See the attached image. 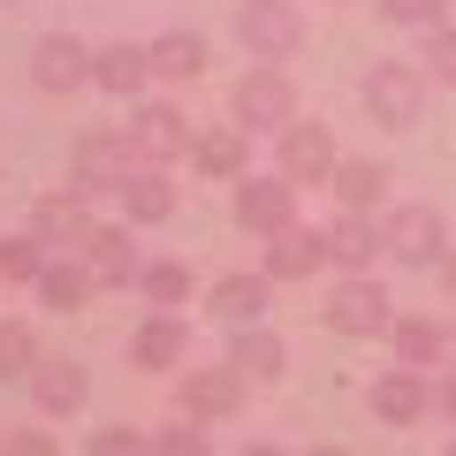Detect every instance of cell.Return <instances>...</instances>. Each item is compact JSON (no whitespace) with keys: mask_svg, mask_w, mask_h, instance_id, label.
I'll return each mask as SVG.
<instances>
[{"mask_svg":"<svg viewBox=\"0 0 456 456\" xmlns=\"http://www.w3.org/2000/svg\"><path fill=\"white\" fill-rule=\"evenodd\" d=\"M122 137H130V152H137L145 167H175V160H191V145H198L191 114L167 107V99H145V107H130Z\"/></svg>","mask_w":456,"mask_h":456,"instance_id":"obj_1","label":"cell"},{"mask_svg":"<svg viewBox=\"0 0 456 456\" xmlns=\"http://www.w3.org/2000/svg\"><path fill=\"white\" fill-rule=\"evenodd\" d=\"M236 38H244L251 61H289L305 46V16H297V0H244L236 8Z\"/></svg>","mask_w":456,"mask_h":456,"instance_id":"obj_2","label":"cell"},{"mask_svg":"<svg viewBox=\"0 0 456 456\" xmlns=\"http://www.w3.org/2000/svg\"><path fill=\"white\" fill-rule=\"evenodd\" d=\"M380 236H388V259L395 266H441V259H449V221H441L434 206L380 213Z\"/></svg>","mask_w":456,"mask_h":456,"instance_id":"obj_3","label":"cell"},{"mask_svg":"<svg viewBox=\"0 0 456 456\" xmlns=\"http://www.w3.org/2000/svg\"><path fill=\"white\" fill-rule=\"evenodd\" d=\"M320 320L335 327V335H388V327H395V305H388V289H380L373 274H342L335 297L320 305Z\"/></svg>","mask_w":456,"mask_h":456,"instance_id":"obj_4","label":"cell"},{"mask_svg":"<svg viewBox=\"0 0 456 456\" xmlns=\"http://www.w3.org/2000/svg\"><path fill=\"white\" fill-rule=\"evenodd\" d=\"M419 107H426V69L419 61H373L365 69V114L373 122L403 130V122H419Z\"/></svg>","mask_w":456,"mask_h":456,"instance_id":"obj_5","label":"cell"},{"mask_svg":"<svg viewBox=\"0 0 456 456\" xmlns=\"http://www.w3.org/2000/svg\"><path fill=\"white\" fill-rule=\"evenodd\" d=\"M137 167L145 160L130 152L122 130H92V137H77V152H69V183H77V191H122Z\"/></svg>","mask_w":456,"mask_h":456,"instance_id":"obj_6","label":"cell"},{"mask_svg":"<svg viewBox=\"0 0 456 456\" xmlns=\"http://www.w3.org/2000/svg\"><path fill=\"white\" fill-rule=\"evenodd\" d=\"M92 69H99V53L84 46L77 31H46V38L31 46V84H38V92H53V99L84 92V84H92Z\"/></svg>","mask_w":456,"mask_h":456,"instance_id":"obj_7","label":"cell"},{"mask_svg":"<svg viewBox=\"0 0 456 456\" xmlns=\"http://www.w3.org/2000/svg\"><path fill=\"white\" fill-rule=\"evenodd\" d=\"M236 122H244L251 137H259V130H289V122H297V84L281 77L274 61H259L244 84H236Z\"/></svg>","mask_w":456,"mask_h":456,"instance_id":"obj_8","label":"cell"},{"mask_svg":"<svg viewBox=\"0 0 456 456\" xmlns=\"http://www.w3.org/2000/svg\"><path fill=\"white\" fill-rule=\"evenodd\" d=\"M244 388H251V380L221 358V365H206V373H183L175 403H183V419H191V426H221V419L244 411Z\"/></svg>","mask_w":456,"mask_h":456,"instance_id":"obj_9","label":"cell"},{"mask_svg":"<svg viewBox=\"0 0 456 456\" xmlns=\"http://www.w3.org/2000/svg\"><path fill=\"white\" fill-rule=\"evenodd\" d=\"M274 167L297 191H305V183H327L342 167L335 160V130H327V122H289V130H274Z\"/></svg>","mask_w":456,"mask_h":456,"instance_id":"obj_10","label":"cell"},{"mask_svg":"<svg viewBox=\"0 0 456 456\" xmlns=\"http://www.w3.org/2000/svg\"><path fill=\"white\" fill-rule=\"evenodd\" d=\"M77 259L99 274V289H137V274H145V259H137V228H130V221H99L92 236H84Z\"/></svg>","mask_w":456,"mask_h":456,"instance_id":"obj_11","label":"cell"},{"mask_svg":"<svg viewBox=\"0 0 456 456\" xmlns=\"http://www.w3.org/2000/svg\"><path fill=\"white\" fill-rule=\"evenodd\" d=\"M236 221H244L259 244L281 236V228L297 221V183L281 175V167H274V175H244V183H236Z\"/></svg>","mask_w":456,"mask_h":456,"instance_id":"obj_12","label":"cell"},{"mask_svg":"<svg viewBox=\"0 0 456 456\" xmlns=\"http://www.w3.org/2000/svg\"><path fill=\"white\" fill-rule=\"evenodd\" d=\"M92 191H77V183H61V191H46V198H38V206H31V236H38V244H69V251H84V236H92Z\"/></svg>","mask_w":456,"mask_h":456,"instance_id":"obj_13","label":"cell"},{"mask_svg":"<svg viewBox=\"0 0 456 456\" xmlns=\"http://www.w3.org/2000/svg\"><path fill=\"white\" fill-rule=\"evenodd\" d=\"M365 403H373L380 426H419L426 411H434V380H426L419 365H388V373L365 388Z\"/></svg>","mask_w":456,"mask_h":456,"instance_id":"obj_14","label":"cell"},{"mask_svg":"<svg viewBox=\"0 0 456 456\" xmlns=\"http://www.w3.org/2000/svg\"><path fill=\"white\" fill-rule=\"evenodd\" d=\"M327 259H335L342 274H373V259H388L380 213H335V221H327Z\"/></svg>","mask_w":456,"mask_h":456,"instance_id":"obj_15","label":"cell"},{"mask_svg":"<svg viewBox=\"0 0 456 456\" xmlns=\"http://www.w3.org/2000/svg\"><path fill=\"white\" fill-rule=\"evenodd\" d=\"M84 395H92V373H84L77 358H38L31 365V403L46 411V419H77Z\"/></svg>","mask_w":456,"mask_h":456,"instance_id":"obj_16","label":"cell"},{"mask_svg":"<svg viewBox=\"0 0 456 456\" xmlns=\"http://www.w3.org/2000/svg\"><path fill=\"white\" fill-rule=\"evenodd\" d=\"M320 266H327V228L289 221L281 236H266V266H259V274H274V281H305V274H320Z\"/></svg>","mask_w":456,"mask_h":456,"instance_id":"obj_17","label":"cell"},{"mask_svg":"<svg viewBox=\"0 0 456 456\" xmlns=\"http://www.w3.org/2000/svg\"><path fill=\"white\" fill-rule=\"evenodd\" d=\"M191 167H198V175H213V183H244V175H251V130H244V122L198 130V145H191Z\"/></svg>","mask_w":456,"mask_h":456,"instance_id":"obj_18","label":"cell"},{"mask_svg":"<svg viewBox=\"0 0 456 456\" xmlns=\"http://www.w3.org/2000/svg\"><path fill=\"white\" fill-rule=\"evenodd\" d=\"M130 358L145 365V373H167V365L191 358V327H183L175 312H145V320H137V335H130Z\"/></svg>","mask_w":456,"mask_h":456,"instance_id":"obj_19","label":"cell"},{"mask_svg":"<svg viewBox=\"0 0 456 456\" xmlns=\"http://www.w3.org/2000/svg\"><path fill=\"white\" fill-rule=\"evenodd\" d=\"M152 77H160V69H152V46H130V38L99 46V69H92V84H99V92H114V99H137Z\"/></svg>","mask_w":456,"mask_h":456,"instance_id":"obj_20","label":"cell"},{"mask_svg":"<svg viewBox=\"0 0 456 456\" xmlns=\"http://www.w3.org/2000/svg\"><path fill=\"white\" fill-rule=\"evenodd\" d=\"M266 305H274V274H221L213 281V320H228V327H259Z\"/></svg>","mask_w":456,"mask_h":456,"instance_id":"obj_21","label":"cell"},{"mask_svg":"<svg viewBox=\"0 0 456 456\" xmlns=\"http://www.w3.org/2000/svg\"><path fill=\"white\" fill-rule=\"evenodd\" d=\"M228 365H236L244 380H281V373H289V342H281L274 327H236Z\"/></svg>","mask_w":456,"mask_h":456,"instance_id":"obj_22","label":"cell"},{"mask_svg":"<svg viewBox=\"0 0 456 456\" xmlns=\"http://www.w3.org/2000/svg\"><path fill=\"white\" fill-rule=\"evenodd\" d=\"M114 198H122V221H130V228H152V221L175 213V183H167V167H137Z\"/></svg>","mask_w":456,"mask_h":456,"instance_id":"obj_23","label":"cell"},{"mask_svg":"<svg viewBox=\"0 0 456 456\" xmlns=\"http://www.w3.org/2000/svg\"><path fill=\"white\" fill-rule=\"evenodd\" d=\"M327 198H335V213H380V198H388V175H380L373 160H342L335 175H327Z\"/></svg>","mask_w":456,"mask_h":456,"instance_id":"obj_24","label":"cell"},{"mask_svg":"<svg viewBox=\"0 0 456 456\" xmlns=\"http://www.w3.org/2000/svg\"><path fill=\"white\" fill-rule=\"evenodd\" d=\"M388 342H395V365H419V373H426V365H441V358L456 350L441 320H395V327H388Z\"/></svg>","mask_w":456,"mask_h":456,"instance_id":"obj_25","label":"cell"},{"mask_svg":"<svg viewBox=\"0 0 456 456\" xmlns=\"http://www.w3.org/2000/svg\"><path fill=\"white\" fill-rule=\"evenodd\" d=\"M92 289H99V274L84 259H46V274H38V305H53V312H84Z\"/></svg>","mask_w":456,"mask_h":456,"instance_id":"obj_26","label":"cell"},{"mask_svg":"<svg viewBox=\"0 0 456 456\" xmlns=\"http://www.w3.org/2000/svg\"><path fill=\"white\" fill-rule=\"evenodd\" d=\"M206 61H213V46H206V31H160L152 38V69L160 77H206Z\"/></svg>","mask_w":456,"mask_h":456,"instance_id":"obj_27","label":"cell"},{"mask_svg":"<svg viewBox=\"0 0 456 456\" xmlns=\"http://www.w3.org/2000/svg\"><path fill=\"white\" fill-rule=\"evenodd\" d=\"M137 289H145L152 312H175V305H191V266H183V259H145Z\"/></svg>","mask_w":456,"mask_h":456,"instance_id":"obj_28","label":"cell"},{"mask_svg":"<svg viewBox=\"0 0 456 456\" xmlns=\"http://www.w3.org/2000/svg\"><path fill=\"white\" fill-rule=\"evenodd\" d=\"M46 259H53V251L38 244L31 228H23V236H0V281H16V289H23V281L46 274Z\"/></svg>","mask_w":456,"mask_h":456,"instance_id":"obj_29","label":"cell"},{"mask_svg":"<svg viewBox=\"0 0 456 456\" xmlns=\"http://www.w3.org/2000/svg\"><path fill=\"white\" fill-rule=\"evenodd\" d=\"M46 358V350H38V335L23 320H0V380H31V365Z\"/></svg>","mask_w":456,"mask_h":456,"instance_id":"obj_30","label":"cell"},{"mask_svg":"<svg viewBox=\"0 0 456 456\" xmlns=\"http://www.w3.org/2000/svg\"><path fill=\"white\" fill-rule=\"evenodd\" d=\"M419 69H426V84L456 92V23H434V31H426V46H419Z\"/></svg>","mask_w":456,"mask_h":456,"instance_id":"obj_31","label":"cell"},{"mask_svg":"<svg viewBox=\"0 0 456 456\" xmlns=\"http://www.w3.org/2000/svg\"><path fill=\"white\" fill-rule=\"evenodd\" d=\"M84 456H152V441L137 434V426H92Z\"/></svg>","mask_w":456,"mask_h":456,"instance_id":"obj_32","label":"cell"},{"mask_svg":"<svg viewBox=\"0 0 456 456\" xmlns=\"http://www.w3.org/2000/svg\"><path fill=\"white\" fill-rule=\"evenodd\" d=\"M152 456H213V441H206V426H167V434H152Z\"/></svg>","mask_w":456,"mask_h":456,"instance_id":"obj_33","label":"cell"},{"mask_svg":"<svg viewBox=\"0 0 456 456\" xmlns=\"http://www.w3.org/2000/svg\"><path fill=\"white\" fill-rule=\"evenodd\" d=\"M380 16L388 23H411V31H434L449 16V0H380Z\"/></svg>","mask_w":456,"mask_h":456,"instance_id":"obj_34","label":"cell"},{"mask_svg":"<svg viewBox=\"0 0 456 456\" xmlns=\"http://www.w3.org/2000/svg\"><path fill=\"white\" fill-rule=\"evenodd\" d=\"M0 456H61V449H53V434H46V426H16V434L0 441Z\"/></svg>","mask_w":456,"mask_h":456,"instance_id":"obj_35","label":"cell"},{"mask_svg":"<svg viewBox=\"0 0 456 456\" xmlns=\"http://www.w3.org/2000/svg\"><path fill=\"white\" fill-rule=\"evenodd\" d=\"M434 411H441V419H449V426H456V365H449V373H441V380H434Z\"/></svg>","mask_w":456,"mask_h":456,"instance_id":"obj_36","label":"cell"},{"mask_svg":"<svg viewBox=\"0 0 456 456\" xmlns=\"http://www.w3.org/2000/svg\"><path fill=\"white\" fill-rule=\"evenodd\" d=\"M441 289H449V305H456V244H449V259H441Z\"/></svg>","mask_w":456,"mask_h":456,"instance_id":"obj_37","label":"cell"},{"mask_svg":"<svg viewBox=\"0 0 456 456\" xmlns=\"http://www.w3.org/2000/svg\"><path fill=\"white\" fill-rule=\"evenodd\" d=\"M244 456H281V449H274V441H251V449H244Z\"/></svg>","mask_w":456,"mask_h":456,"instance_id":"obj_38","label":"cell"},{"mask_svg":"<svg viewBox=\"0 0 456 456\" xmlns=\"http://www.w3.org/2000/svg\"><path fill=\"white\" fill-rule=\"evenodd\" d=\"M305 456H350V449H335V441H320V449H305Z\"/></svg>","mask_w":456,"mask_h":456,"instance_id":"obj_39","label":"cell"},{"mask_svg":"<svg viewBox=\"0 0 456 456\" xmlns=\"http://www.w3.org/2000/svg\"><path fill=\"white\" fill-rule=\"evenodd\" d=\"M449 456H456V434H449Z\"/></svg>","mask_w":456,"mask_h":456,"instance_id":"obj_40","label":"cell"},{"mask_svg":"<svg viewBox=\"0 0 456 456\" xmlns=\"http://www.w3.org/2000/svg\"><path fill=\"white\" fill-rule=\"evenodd\" d=\"M449 342H456V327H449Z\"/></svg>","mask_w":456,"mask_h":456,"instance_id":"obj_41","label":"cell"}]
</instances>
